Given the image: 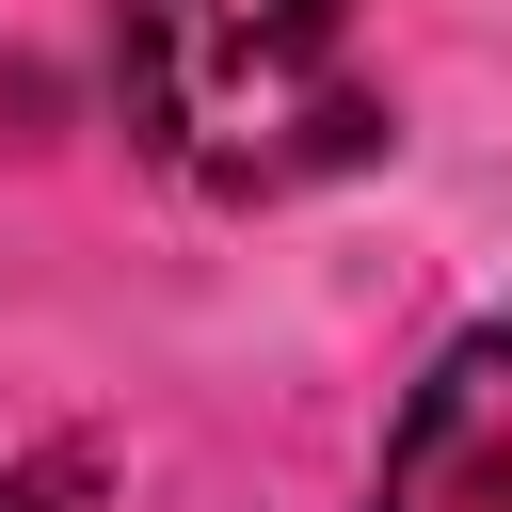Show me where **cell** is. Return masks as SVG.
I'll return each instance as SVG.
<instances>
[{
  "label": "cell",
  "mask_w": 512,
  "mask_h": 512,
  "mask_svg": "<svg viewBox=\"0 0 512 512\" xmlns=\"http://www.w3.org/2000/svg\"><path fill=\"white\" fill-rule=\"evenodd\" d=\"M112 112L192 208H288L384 160L352 0H112Z\"/></svg>",
  "instance_id": "1"
},
{
  "label": "cell",
  "mask_w": 512,
  "mask_h": 512,
  "mask_svg": "<svg viewBox=\"0 0 512 512\" xmlns=\"http://www.w3.org/2000/svg\"><path fill=\"white\" fill-rule=\"evenodd\" d=\"M368 512H512V320H464L416 368Z\"/></svg>",
  "instance_id": "2"
},
{
  "label": "cell",
  "mask_w": 512,
  "mask_h": 512,
  "mask_svg": "<svg viewBox=\"0 0 512 512\" xmlns=\"http://www.w3.org/2000/svg\"><path fill=\"white\" fill-rule=\"evenodd\" d=\"M0 512H80V448H32V464H0Z\"/></svg>",
  "instance_id": "3"
}]
</instances>
